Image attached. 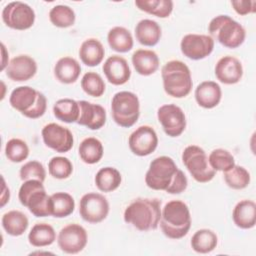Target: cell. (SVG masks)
<instances>
[{
	"instance_id": "1",
	"label": "cell",
	"mask_w": 256,
	"mask_h": 256,
	"mask_svg": "<svg viewBox=\"0 0 256 256\" xmlns=\"http://www.w3.org/2000/svg\"><path fill=\"white\" fill-rule=\"evenodd\" d=\"M145 183L153 190L180 194L186 190L188 180L171 157L159 156L151 161L145 174Z\"/></svg>"
},
{
	"instance_id": "2",
	"label": "cell",
	"mask_w": 256,
	"mask_h": 256,
	"mask_svg": "<svg viewBox=\"0 0 256 256\" xmlns=\"http://www.w3.org/2000/svg\"><path fill=\"white\" fill-rule=\"evenodd\" d=\"M124 221L139 231L155 230L161 219V201L156 198H137L124 211Z\"/></svg>"
},
{
	"instance_id": "3",
	"label": "cell",
	"mask_w": 256,
	"mask_h": 256,
	"mask_svg": "<svg viewBox=\"0 0 256 256\" xmlns=\"http://www.w3.org/2000/svg\"><path fill=\"white\" fill-rule=\"evenodd\" d=\"M160 228L170 239H181L187 235L191 227V214L186 203L171 200L161 210Z\"/></svg>"
},
{
	"instance_id": "4",
	"label": "cell",
	"mask_w": 256,
	"mask_h": 256,
	"mask_svg": "<svg viewBox=\"0 0 256 256\" xmlns=\"http://www.w3.org/2000/svg\"><path fill=\"white\" fill-rule=\"evenodd\" d=\"M164 91L171 97L184 98L192 90L193 82L189 67L180 60H171L161 70Z\"/></svg>"
},
{
	"instance_id": "5",
	"label": "cell",
	"mask_w": 256,
	"mask_h": 256,
	"mask_svg": "<svg viewBox=\"0 0 256 256\" xmlns=\"http://www.w3.org/2000/svg\"><path fill=\"white\" fill-rule=\"evenodd\" d=\"M20 203L36 217L52 215L51 197L46 193L43 182L30 179L24 181L18 192Z\"/></svg>"
},
{
	"instance_id": "6",
	"label": "cell",
	"mask_w": 256,
	"mask_h": 256,
	"mask_svg": "<svg viewBox=\"0 0 256 256\" xmlns=\"http://www.w3.org/2000/svg\"><path fill=\"white\" fill-rule=\"evenodd\" d=\"M208 32L213 40L230 49L241 46L246 38L244 27L228 15L214 17L208 25Z\"/></svg>"
},
{
	"instance_id": "7",
	"label": "cell",
	"mask_w": 256,
	"mask_h": 256,
	"mask_svg": "<svg viewBox=\"0 0 256 256\" xmlns=\"http://www.w3.org/2000/svg\"><path fill=\"white\" fill-rule=\"evenodd\" d=\"M9 103L14 109L30 119L43 116L47 108L45 95L30 86L15 88L10 94Z\"/></svg>"
},
{
	"instance_id": "8",
	"label": "cell",
	"mask_w": 256,
	"mask_h": 256,
	"mask_svg": "<svg viewBox=\"0 0 256 256\" xmlns=\"http://www.w3.org/2000/svg\"><path fill=\"white\" fill-rule=\"evenodd\" d=\"M113 120L123 128L132 127L140 116L138 96L130 91H120L114 94L111 101Z\"/></svg>"
},
{
	"instance_id": "9",
	"label": "cell",
	"mask_w": 256,
	"mask_h": 256,
	"mask_svg": "<svg viewBox=\"0 0 256 256\" xmlns=\"http://www.w3.org/2000/svg\"><path fill=\"white\" fill-rule=\"evenodd\" d=\"M182 162L193 179L199 183L211 181L216 174L208 162L206 152L200 146H187L182 152Z\"/></svg>"
},
{
	"instance_id": "10",
	"label": "cell",
	"mask_w": 256,
	"mask_h": 256,
	"mask_svg": "<svg viewBox=\"0 0 256 256\" xmlns=\"http://www.w3.org/2000/svg\"><path fill=\"white\" fill-rule=\"evenodd\" d=\"M4 24L15 30H26L35 22V12L28 4L21 1L8 3L2 10Z\"/></svg>"
},
{
	"instance_id": "11",
	"label": "cell",
	"mask_w": 256,
	"mask_h": 256,
	"mask_svg": "<svg viewBox=\"0 0 256 256\" xmlns=\"http://www.w3.org/2000/svg\"><path fill=\"white\" fill-rule=\"evenodd\" d=\"M79 213L82 219L88 223L96 224L102 222L108 216L109 202L100 193H86L80 199Z\"/></svg>"
},
{
	"instance_id": "12",
	"label": "cell",
	"mask_w": 256,
	"mask_h": 256,
	"mask_svg": "<svg viewBox=\"0 0 256 256\" xmlns=\"http://www.w3.org/2000/svg\"><path fill=\"white\" fill-rule=\"evenodd\" d=\"M88 241V235L83 226L72 223L64 226L58 233L57 243L60 250L67 254L81 252Z\"/></svg>"
},
{
	"instance_id": "13",
	"label": "cell",
	"mask_w": 256,
	"mask_h": 256,
	"mask_svg": "<svg viewBox=\"0 0 256 256\" xmlns=\"http://www.w3.org/2000/svg\"><path fill=\"white\" fill-rule=\"evenodd\" d=\"M157 118L164 132L170 137L180 136L186 128L183 110L175 104H164L158 108Z\"/></svg>"
},
{
	"instance_id": "14",
	"label": "cell",
	"mask_w": 256,
	"mask_h": 256,
	"mask_svg": "<svg viewBox=\"0 0 256 256\" xmlns=\"http://www.w3.org/2000/svg\"><path fill=\"white\" fill-rule=\"evenodd\" d=\"M44 144L58 153H65L71 150L74 143L72 132L57 123L45 125L41 131Z\"/></svg>"
},
{
	"instance_id": "15",
	"label": "cell",
	"mask_w": 256,
	"mask_h": 256,
	"mask_svg": "<svg viewBox=\"0 0 256 256\" xmlns=\"http://www.w3.org/2000/svg\"><path fill=\"white\" fill-rule=\"evenodd\" d=\"M184 56L191 60H201L209 56L214 49V40L205 34H187L180 43Z\"/></svg>"
},
{
	"instance_id": "16",
	"label": "cell",
	"mask_w": 256,
	"mask_h": 256,
	"mask_svg": "<svg viewBox=\"0 0 256 256\" xmlns=\"http://www.w3.org/2000/svg\"><path fill=\"white\" fill-rule=\"evenodd\" d=\"M128 145L131 152L137 156L150 155L158 146L157 133L148 125L140 126L129 136Z\"/></svg>"
},
{
	"instance_id": "17",
	"label": "cell",
	"mask_w": 256,
	"mask_h": 256,
	"mask_svg": "<svg viewBox=\"0 0 256 256\" xmlns=\"http://www.w3.org/2000/svg\"><path fill=\"white\" fill-rule=\"evenodd\" d=\"M37 72L36 61L28 55H18L12 58L6 68V75L15 82L27 81Z\"/></svg>"
},
{
	"instance_id": "18",
	"label": "cell",
	"mask_w": 256,
	"mask_h": 256,
	"mask_svg": "<svg viewBox=\"0 0 256 256\" xmlns=\"http://www.w3.org/2000/svg\"><path fill=\"white\" fill-rule=\"evenodd\" d=\"M215 76L223 84L232 85L238 83L243 76L241 62L234 56H223L215 65Z\"/></svg>"
},
{
	"instance_id": "19",
	"label": "cell",
	"mask_w": 256,
	"mask_h": 256,
	"mask_svg": "<svg viewBox=\"0 0 256 256\" xmlns=\"http://www.w3.org/2000/svg\"><path fill=\"white\" fill-rule=\"evenodd\" d=\"M102 69L109 83L116 86L127 83L131 76V70L127 60L119 55L108 57Z\"/></svg>"
},
{
	"instance_id": "20",
	"label": "cell",
	"mask_w": 256,
	"mask_h": 256,
	"mask_svg": "<svg viewBox=\"0 0 256 256\" xmlns=\"http://www.w3.org/2000/svg\"><path fill=\"white\" fill-rule=\"evenodd\" d=\"M80 115L77 124L90 130H98L106 123V111L103 106L85 100L78 101Z\"/></svg>"
},
{
	"instance_id": "21",
	"label": "cell",
	"mask_w": 256,
	"mask_h": 256,
	"mask_svg": "<svg viewBox=\"0 0 256 256\" xmlns=\"http://www.w3.org/2000/svg\"><path fill=\"white\" fill-rule=\"evenodd\" d=\"M222 98V90L214 81H203L195 89V100L197 104L205 109L216 107Z\"/></svg>"
},
{
	"instance_id": "22",
	"label": "cell",
	"mask_w": 256,
	"mask_h": 256,
	"mask_svg": "<svg viewBox=\"0 0 256 256\" xmlns=\"http://www.w3.org/2000/svg\"><path fill=\"white\" fill-rule=\"evenodd\" d=\"M132 64L136 72L142 76L154 74L159 68V57L153 50L138 49L132 54Z\"/></svg>"
},
{
	"instance_id": "23",
	"label": "cell",
	"mask_w": 256,
	"mask_h": 256,
	"mask_svg": "<svg viewBox=\"0 0 256 256\" xmlns=\"http://www.w3.org/2000/svg\"><path fill=\"white\" fill-rule=\"evenodd\" d=\"M234 224L241 229H251L256 224V204L252 200L239 201L232 211Z\"/></svg>"
},
{
	"instance_id": "24",
	"label": "cell",
	"mask_w": 256,
	"mask_h": 256,
	"mask_svg": "<svg viewBox=\"0 0 256 256\" xmlns=\"http://www.w3.org/2000/svg\"><path fill=\"white\" fill-rule=\"evenodd\" d=\"M162 35L160 25L151 19L140 20L135 27V36L137 41L148 47L155 46Z\"/></svg>"
},
{
	"instance_id": "25",
	"label": "cell",
	"mask_w": 256,
	"mask_h": 256,
	"mask_svg": "<svg viewBox=\"0 0 256 256\" xmlns=\"http://www.w3.org/2000/svg\"><path fill=\"white\" fill-rule=\"evenodd\" d=\"M81 73L79 62L69 56L60 58L54 66V75L56 79L63 84H72L76 82Z\"/></svg>"
},
{
	"instance_id": "26",
	"label": "cell",
	"mask_w": 256,
	"mask_h": 256,
	"mask_svg": "<svg viewBox=\"0 0 256 256\" xmlns=\"http://www.w3.org/2000/svg\"><path fill=\"white\" fill-rule=\"evenodd\" d=\"M105 49L102 43L95 38H89L82 42L79 48V57L83 64L89 67L99 65L104 58Z\"/></svg>"
},
{
	"instance_id": "27",
	"label": "cell",
	"mask_w": 256,
	"mask_h": 256,
	"mask_svg": "<svg viewBox=\"0 0 256 256\" xmlns=\"http://www.w3.org/2000/svg\"><path fill=\"white\" fill-rule=\"evenodd\" d=\"M110 48L119 53H126L133 48L134 40L131 32L122 26L111 28L107 34Z\"/></svg>"
},
{
	"instance_id": "28",
	"label": "cell",
	"mask_w": 256,
	"mask_h": 256,
	"mask_svg": "<svg viewBox=\"0 0 256 256\" xmlns=\"http://www.w3.org/2000/svg\"><path fill=\"white\" fill-rule=\"evenodd\" d=\"M3 229L11 236H20L24 234L29 225L27 216L18 210L6 212L1 219Z\"/></svg>"
},
{
	"instance_id": "29",
	"label": "cell",
	"mask_w": 256,
	"mask_h": 256,
	"mask_svg": "<svg viewBox=\"0 0 256 256\" xmlns=\"http://www.w3.org/2000/svg\"><path fill=\"white\" fill-rule=\"evenodd\" d=\"M54 116L65 123H74L78 121L80 108L78 101L70 98L59 99L53 106Z\"/></svg>"
},
{
	"instance_id": "30",
	"label": "cell",
	"mask_w": 256,
	"mask_h": 256,
	"mask_svg": "<svg viewBox=\"0 0 256 256\" xmlns=\"http://www.w3.org/2000/svg\"><path fill=\"white\" fill-rule=\"evenodd\" d=\"M78 153L81 160L86 164L98 163L103 157L104 149L101 141L95 137H88L82 140Z\"/></svg>"
},
{
	"instance_id": "31",
	"label": "cell",
	"mask_w": 256,
	"mask_h": 256,
	"mask_svg": "<svg viewBox=\"0 0 256 256\" xmlns=\"http://www.w3.org/2000/svg\"><path fill=\"white\" fill-rule=\"evenodd\" d=\"M56 240V232L54 228L47 223L35 224L29 234L28 241L34 247H46Z\"/></svg>"
},
{
	"instance_id": "32",
	"label": "cell",
	"mask_w": 256,
	"mask_h": 256,
	"mask_svg": "<svg viewBox=\"0 0 256 256\" xmlns=\"http://www.w3.org/2000/svg\"><path fill=\"white\" fill-rule=\"evenodd\" d=\"M122 181L120 172L114 167L101 168L95 175V185L102 192H112L116 190Z\"/></svg>"
},
{
	"instance_id": "33",
	"label": "cell",
	"mask_w": 256,
	"mask_h": 256,
	"mask_svg": "<svg viewBox=\"0 0 256 256\" xmlns=\"http://www.w3.org/2000/svg\"><path fill=\"white\" fill-rule=\"evenodd\" d=\"M190 243L195 252L206 254L216 248L218 237L216 233L210 229H200L193 234Z\"/></svg>"
},
{
	"instance_id": "34",
	"label": "cell",
	"mask_w": 256,
	"mask_h": 256,
	"mask_svg": "<svg viewBox=\"0 0 256 256\" xmlns=\"http://www.w3.org/2000/svg\"><path fill=\"white\" fill-rule=\"evenodd\" d=\"M51 197L52 215L56 218H64L71 215L75 209L74 198L66 192H56Z\"/></svg>"
},
{
	"instance_id": "35",
	"label": "cell",
	"mask_w": 256,
	"mask_h": 256,
	"mask_svg": "<svg viewBox=\"0 0 256 256\" xmlns=\"http://www.w3.org/2000/svg\"><path fill=\"white\" fill-rule=\"evenodd\" d=\"M135 5L141 11L159 18H167L173 11L171 0H136Z\"/></svg>"
},
{
	"instance_id": "36",
	"label": "cell",
	"mask_w": 256,
	"mask_h": 256,
	"mask_svg": "<svg viewBox=\"0 0 256 256\" xmlns=\"http://www.w3.org/2000/svg\"><path fill=\"white\" fill-rule=\"evenodd\" d=\"M74 10L67 5H56L49 12L50 22L59 28H68L75 23Z\"/></svg>"
},
{
	"instance_id": "37",
	"label": "cell",
	"mask_w": 256,
	"mask_h": 256,
	"mask_svg": "<svg viewBox=\"0 0 256 256\" xmlns=\"http://www.w3.org/2000/svg\"><path fill=\"white\" fill-rule=\"evenodd\" d=\"M224 180L228 187L241 190L249 185L250 173L243 166L235 164L231 169L224 172Z\"/></svg>"
},
{
	"instance_id": "38",
	"label": "cell",
	"mask_w": 256,
	"mask_h": 256,
	"mask_svg": "<svg viewBox=\"0 0 256 256\" xmlns=\"http://www.w3.org/2000/svg\"><path fill=\"white\" fill-rule=\"evenodd\" d=\"M82 90L92 97H100L105 92V82L96 72H87L81 79Z\"/></svg>"
},
{
	"instance_id": "39",
	"label": "cell",
	"mask_w": 256,
	"mask_h": 256,
	"mask_svg": "<svg viewBox=\"0 0 256 256\" xmlns=\"http://www.w3.org/2000/svg\"><path fill=\"white\" fill-rule=\"evenodd\" d=\"M208 162L215 171H228L235 165L234 156L225 149L218 148L211 151L208 156Z\"/></svg>"
},
{
	"instance_id": "40",
	"label": "cell",
	"mask_w": 256,
	"mask_h": 256,
	"mask_svg": "<svg viewBox=\"0 0 256 256\" xmlns=\"http://www.w3.org/2000/svg\"><path fill=\"white\" fill-rule=\"evenodd\" d=\"M5 155L11 162L20 163L29 156V147L22 139L12 138L6 143Z\"/></svg>"
},
{
	"instance_id": "41",
	"label": "cell",
	"mask_w": 256,
	"mask_h": 256,
	"mask_svg": "<svg viewBox=\"0 0 256 256\" xmlns=\"http://www.w3.org/2000/svg\"><path fill=\"white\" fill-rule=\"evenodd\" d=\"M49 174L56 179H66L73 172V165L71 161L62 156L52 157L48 162Z\"/></svg>"
},
{
	"instance_id": "42",
	"label": "cell",
	"mask_w": 256,
	"mask_h": 256,
	"mask_svg": "<svg viewBox=\"0 0 256 256\" xmlns=\"http://www.w3.org/2000/svg\"><path fill=\"white\" fill-rule=\"evenodd\" d=\"M19 175L21 180L23 181L36 179L41 182H44L46 178V170L42 163L36 160H32L22 165L19 171Z\"/></svg>"
},
{
	"instance_id": "43",
	"label": "cell",
	"mask_w": 256,
	"mask_h": 256,
	"mask_svg": "<svg viewBox=\"0 0 256 256\" xmlns=\"http://www.w3.org/2000/svg\"><path fill=\"white\" fill-rule=\"evenodd\" d=\"M231 5L235 12L239 15H247L255 12L256 2L251 0H236L231 1Z\"/></svg>"
},
{
	"instance_id": "44",
	"label": "cell",
	"mask_w": 256,
	"mask_h": 256,
	"mask_svg": "<svg viewBox=\"0 0 256 256\" xmlns=\"http://www.w3.org/2000/svg\"><path fill=\"white\" fill-rule=\"evenodd\" d=\"M1 47H2V55H3V57H2V65H1V70L3 71L5 68H7V66H8V64H7V62L5 61V59L6 58H8V54L6 53V49H5V46H4V44L2 43L1 44Z\"/></svg>"
}]
</instances>
